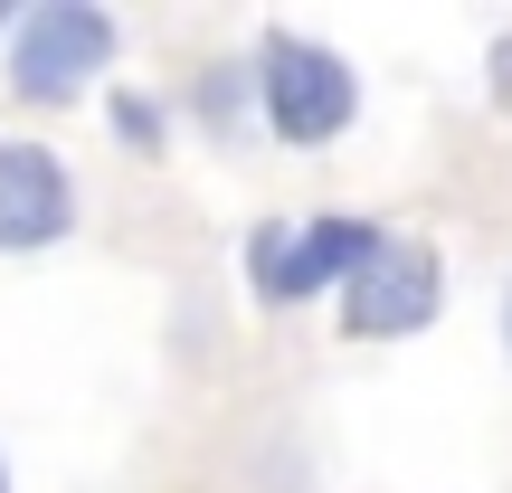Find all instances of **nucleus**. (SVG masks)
Masks as SVG:
<instances>
[{
    "instance_id": "obj_6",
    "label": "nucleus",
    "mask_w": 512,
    "mask_h": 493,
    "mask_svg": "<svg viewBox=\"0 0 512 493\" xmlns=\"http://www.w3.org/2000/svg\"><path fill=\"white\" fill-rule=\"evenodd\" d=\"M114 133H124V152H162V105H143V95H114Z\"/></svg>"
},
{
    "instance_id": "obj_7",
    "label": "nucleus",
    "mask_w": 512,
    "mask_h": 493,
    "mask_svg": "<svg viewBox=\"0 0 512 493\" xmlns=\"http://www.w3.org/2000/svg\"><path fill=\"white\" fill-rule=\"evenodd\" d=\"M494 105L512 114V38H494Z\"/></svg>"
},
{
    "instance_id": "obj_3",
    "label": "nucleus",
    "mask_w": 512,
    "mask_h": 493,
    "mask_svg": "<svg viewBox=\"0 0 512 493\" xmlns=\"http://www.w3.org/2000/svg\"><path fill=\"white\" fill-rule=\"evenodd\" d=\"M370 247H380V228L351 219V209H332V219H275V228L247 238V285L266 304H313V294H342Z\"/></svg>"
},
{
    "instance_id": "obj_4",
    "label": "nucleus",
    "mask_w": 512,
    "mask_h": 493,
    "mask_svg": "<svg viewBox=\"0 0 512 493\" xmlns=\"http://www.w3.org/2000/svg\"><path fill=\"white\" fill-rule=\"evenodd\" d=\"M437 256L427 247H370L361 266H351V285H342V332L351 342H389V332H427L437 323Z\"/></svg>"
},
{
    "instance_id": "obj_9",
    "label": "nucleus",
    "mask_w": 512,
    "mask_h": 493,
    "mask_svg": "<svg viewBox=\"0 0 512 493\" xmlns=\"http://www.w3.org/2000/svg\"><path fill=\"white\" fill-rule=\"evenodd\" d=\"M0 493H10V456H0Z\"/></svg>"
},
{
    "instance_id": "obj_5",
    "label": "nucleus",
    "mask_w": 512,
    "mask_h": 493,
    "mask_svg": "<svg viewBox=\"0 0 512 493\" xmlns=\"http://www.w3.org/2000/svg\"><path fill=\"white\" fill-rule=\"evenodd\" d=\"M76 228V181L48 143H0V256H38Z\"/></svg>"
},
{
    "instance_id": "obj_1",
    "label": "nucleus",
    "mask_w": 512,
    "mask_h": 493,
    "mask_svg": "<svg viewBox=\"0 0 512 493\" xmlns=\"http://www.w3.org/2000/svg\"><path fill=\"white\" fill-rule=\"evenodd\" d=\"M256 105H266L275 143L323 152V143H342L351 114H361V76H351V57L323 48V38L266 29V48H256Z\"/></svg>"
},
{
    "instance_id": "obj_8",
    "label": "nucleus",
    "mask_w": 512,
    "mask_h": 493,
    "mask_svg": "<svg viewBox=\"0 0 512 493\" xmlns=\"http://www.w3.org/2000/svg\"><path fill=\"white\" fill-rule=\"evenodd\" d=\"M503 342H512V294H503Z\"/></svg>"
},
{
    "instance_id": "obj_2",
    "label": "nucleus",
    "mask_w": 512,
    "mask_h": 493,
    "mask_svg": "<svg viewBox=\"0 0 512 493\" xmlns=\"http://www.w3.org/2000/svg\"><path fill=\"white\" fill-rule=\"evenodd\" d=\"M114 48H124V19L114 10H95V0H38V10L10 19V95L67 105V95H86L114 67Z\"/></svg>"
}]
</instances>
